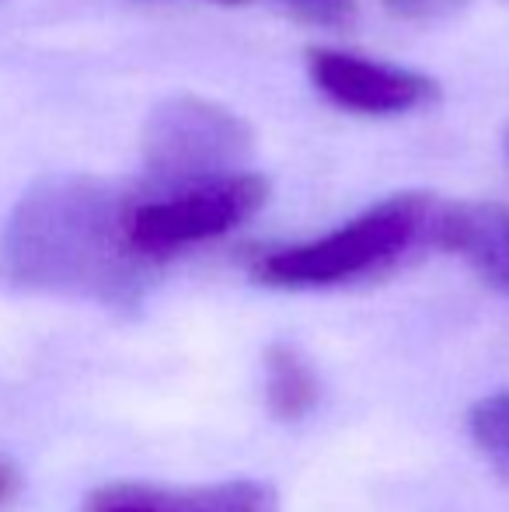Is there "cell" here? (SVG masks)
<instances>
[{"mask_svg": "<svg viewBox=\"0 0 509 512\" xmlns=\"http://www.w3.org/2000/svg\"><path fill=\"white\" fill-rule=\"evenodd\" d=\"M129 196L95 178H46L0 230V276L14 290L129 307L147 269L126 234Z\"/></svg>", "mask_w": 509, "mask_h": 512, "instance_id": "6da1fadb", "label": "cell"}, {"mask_svg": "<svg viewBox=\"0 0 509 512\" xmlns=\"http://www.w3.org/2000/svg\"><path fill=\"white\" fill-rule=\"evenodd\" d=\"M433 206L426 196H394L356 220L290 248L265 251L252 265L255 279L272 290H325L363 279L398 262L429 234Z\"/></svg>", "mask_w": 509, "mask_h": 512, "instance_id": "7a4b0ae2", "label": "cell"}, {"mask_svg": "<svg viewBox=\"0 0 509 512\" xmlns=\"http://www.w3.org/2000/svg\"><path fill=\"white\" fill-rule=\"evenodd\" d=\"M265 182L248 171L129 196L126 234L143 262H164L185 248L238 230L262 209Z\"/></svg>", "mask_w": 509, "mask_h": 512, "instance_id": "3957f363", "label": "cell"}, {"mask_svg": "<svg viewBox=\"0 0 509 512\" xmlns=\"http://www.w3.org/2000/svg\"><path fill=\"white\" fill-rule=\"evenodd\" d=\"M248 154L252 133L238 115L203 98H175L150 115L143 133V192L231 175Z\"/></svg>", "mask_w": 509, "mask_h": 512, "instance_id": "277c9868", "label": "cell"}, {"mask_svg": "<svg viewBox=\"0 0 509 512\" xmlns=\"http://www.w3.org/2000/svg\"><path fill=\"white\" fill-rule=\"evenodd\" d=\"M311 81L332 105L363 115H401L433 102L436 84L405 67L377 63L342 49H311Z\"/></svg>", "mask_w": 509, "mask_h": 512, "instance_id": "5b68a950", "label": "cell"}, {"mask_svg": "<svg viewBox=\"0 0 509 512\" xmlns=\"http://www.w3.org/2000/svg\"><path fill=\"white\" fill-rule=\"evenodd\" d=\"M279 495L265 481H220L196 488L109 485L98 488L81 512H276Z\"/></svg>", "mask_w": 509, "mask_h": 512, "instance_id": "8992f818", "label": "cell"}, {"mask_svg": "<svg viewBox=\"0 0 509 512\" xmlns=\"http://www.w3.org/2000/svg\"><path fill=\"white\" fill-rule=\"evenodd\" d=\"M429 234L461 255L478 276L509 297V209L496 203H461L433 213Z\"/></svg>", "mask_w": 509, "mask_h": 512, "instance_id": "52a82bcc", "label": "cell"}, {"mask_svg": "<svg viewBox=\"0 0 509 512\" xmlns=\"http://www.w3.org/2000/svg\"><path fill=\"white\" fill-rule=\"evenodd\" d=\"M318 401V377L297 349L276 345L265 356V405L283 422H297Z\"/></svg>", "mask_w": 509, "mask_h": 512, "instance_id": "ba28073f", "label": "cell"}, {"mask_svg": "<svg viewBox=\"0 0 509 512\" xmlns=\"http://www.w3.org/2000/svg\"><path fill=\"white\" fill-rule=\"evenodd\" d=\"M471 436L492 464V471L509 481V391L492 394L471 408Z\"/></svg>", "mask_w": 509, "mask_h": 512, "instance_id": "9c48e42d", "label": "cell"}, {"mask_svg": "<svg viewBox=\"0 0 509 512\" xmlns=\"http://www.w3.org/2000/svg\"><path fill=\"white\" fill-rule=\"evenodd\" d=\"M276 4L318 28H349L356 21V0H276Z\"/></svg>", "mask_w": 509, "mask_h": 512, "instance_id": "30bf717a", "label": "cell"}, {"mask_svg": "<svg viewBox=\"0 0 509 512\" xmlns=\"http://www.w3.org/2000/svg\"><path fill=\"white\" fill-rule=\"evenodd\" d=\"M384 4L401 18H440V14L454 11L457 0H384Z\"/></svg>", "mask_w": 509, "mask_h": 512, "instance_id": "8fae6325", "label": "cell"}, {"mask_svg": "<svg viewBox=\"0 0 509 512\" xmlns=\"http://www.w3.org/2000/svg\"><path fill=\"white\" fill-rule=\"evenodd\" d=\"M7 495H14V474L7 464H0V499H7Z\"/></svg>", "mask_w": 509, "mask_h": 512, "instance_id": "7c38bea8", "label": "cell"}]
</instances>
